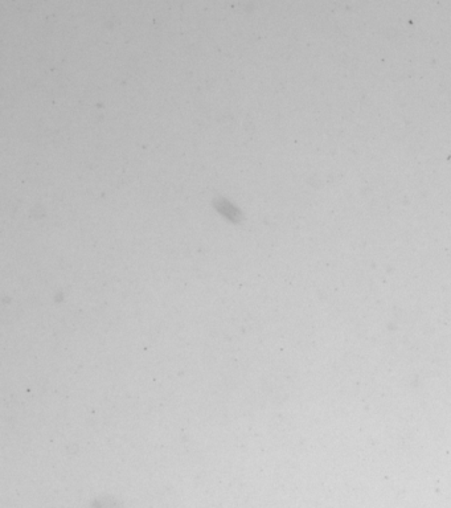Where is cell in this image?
Returning <instances> with one entry per match:
<instances>
[{
  "mask_svg": "<svg viewBox=\"0 0 451 508\" xmlns=\"http://www.w3.org/2000/svg\"><path fill=\"white\" fill-rule=\"evenodd\" d=\"M216 205H217V209L220 210L221 213L225 214V216H227L229 220L233 221V223H238V221L241 220L240 210L234 207V205H232L229 201L227 200L217 201V204Z\"/></svg>",
  "mask_w": 451,
  "mask_h": 508,
  "instance_id": "cell-1",
  "label": "cell"
}]
</instances>
